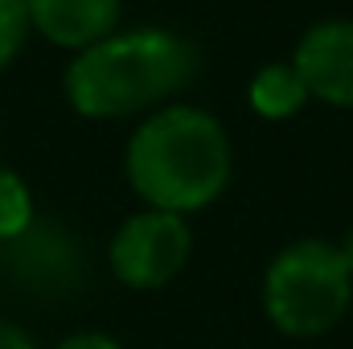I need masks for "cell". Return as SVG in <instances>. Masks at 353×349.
Instances as JSON below:
<instances>
[{"instance_id":"12","label":"cell","mask_w":353,"mask_h":349,"mask_svg":"<svg viewBox=\"0 0 353 349\" xmlns=\"http://www.w3.org/2000/svg\"><path fill=\"white\" fill-rule=\"evenodd\" d=\"M0 349H37V341L21 325H12L8 317H0Z\"/></svg>"},{"instance_id":"2","label":"cell","mask_w":353,"mask_h":349,"mask_svg":"<svg viewBox=\"0 0 353 349\" xmlns=\"http://www.w3.org/2000/svg\"><path fill=\"white\" fill-rule=\"evenodd\" d=\"M197 70V50L169 29H128L74 54L66 66V99L87 119H128L161 111Z\"/></svg>"},{"instance_id":"3","label":"cell","mask_w":353,"mask_h":349,"mask_svg":"<svg viewBox=\"0 0 353 349\" xmlns=\"http://www.w3.org/2000/svg\"><path fill=\"white\" fill-rule=\"evenodd\" d=\"M353 304V271L337 243L300 239L283 247L263 275V312L267 321L292 337L312 341L341 325Z\"/></svg>"},{"instance_id":"9","label":"cell","mask_w":353,"mask_h":349,"mask_svg":"<svg viewBox=\"0 0 353 349\" xmlns=\"http://www.w3.org/2000/svg\"><path fill=\"white\" fill-rule=\"evenodd\" d=\"M33 218H37V210H33V193H29L25 177L0 165V243L17 239Z\"/></svg>"},{"instance_id":"10","label":"cell","mask_w":353,"mask_h":349,"mask_svg":"<svg viewBox=\"0 0 353 349\" xmlns=\"http://www.w3.org/2000/svg\"><path fill=\"white\" fill-rule=\"evenodd\" d=\"M29 37V8L25 0H0V70L21 54Z\"/></svg>"},{"instance_id":"5","label":"cell","mask_w":353,"mask_h":349,"mask_svg":"<svg viewBox=\"0 0 353 349\" xmlns=\"http://www.w3.org/2000/svg\"><path fill=\"white\" fill-rule=\"evenodd\" d=\"M193 255V230L189 218L181 214H165V210H140L132 214L111 247H107V263L111 275L136 292H157L165 283H173L185 271V263Z\"/></svg>"},{"instance_id":"6","label":"cell","mask_w":353,"mask_h":349,"mask_svg":"<svg viewBox=\"0 0 353 349\" xmlns=\"http://www.w3.org/2000/svg\"><path fill=\"white\" fill-rule=\"evenodd\" d=\"M292 66L300 70L308 99H325L333 107H353V21H321L312 25Z\"/></svg>"},{"instance_id":"8","label":"cell","mask_w":353,"mask_h":349,"mask_svg":"<svg viewBox=\"0 0 353 349\" xmlns=\"http://www.w3.org/2000/svg\"><path fill=\"white\" fill-rule=\"evenodd\" d=\"M251 107L263 119H292L304 103H308V87L300 79V70L292 62H271L251 79Z\"/></svg>"},{"instance_id":"7","label":"cell","mask_w":353,"mask_h":349,"mask_svg":"<svg viewBox=\"0 0 353 349\" xmlns=\"http://www.w3.org/2000/svg\"><path fill=\"white\" fill-rule=\"evenodd\" d=\"M29 29H37L46 41L83 54L115 33L123 0H25Z\"/></svg>"},{"instance_id":"4","label":"cell","mask_w":353,"mask_h":349,"mask_svg":"<svg viewBox=\"0 0 353 349\" xmlns=\"http://www.w3.org/2000/svg\"><path fill=\"white\" fill-rule=\"evenodd\" d=\"M0 275L33 300L66 304L87 288L83 239L58 218H33L17 239L0 243Z\"/></svg>"},{"instance_id":"1","label":"cell","mask_w":353,"mask_h":349,"mask_svg":"<svg viewBox=\"0 0 353 349\" xmlns=\"http://www.w3.org/2000/svg\"><path fill=\"white\" fill-rule=\"evenodd\" d=\"M128 185L148 210L197 214L230 185L234 152L226 128L201 107H161L128 140Z\"/></svg>"},{"instance_id":"13","label":"cell","mask_w":353,"mask_h":349,"mask_svg":"<svg viewBox=\"0 0 353 349\" xmlns=\"http://www.w3.org/2000/svg\"><path fill=\"white\" fill-rule=\"evenodd\" d=\"M341 255H345V263H350V271H353V230H350V239L341 243Z\"/></svg>"},{"instance_id":"11","label":"cell","mask_w":353,"mask_h":349,"mask_svg":"<svg viewBox=\"0 0 353 349\" xmlns=\"http://www.w3.org/2000/svg\"><path fill=\"white\" fill-rule=\"evenodd\" d=\"M54 349H123L111 333H103V329H83V333H70L62 346Z\"/></svg>"}]
</instances>
